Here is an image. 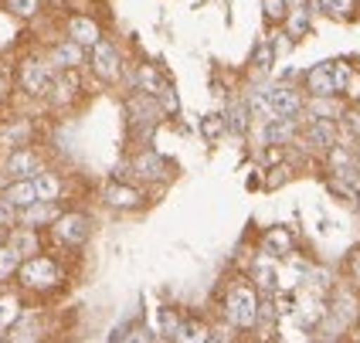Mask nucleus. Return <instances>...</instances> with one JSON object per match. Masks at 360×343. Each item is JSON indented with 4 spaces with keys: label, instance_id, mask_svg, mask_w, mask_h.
<instances>
[{
    "label": "nucleus",
    "instance_id": "7ed1b4c3",
    "mask_svg": "<svg viewBox=\"0 0 360 343\" xmlns=\"http://www.w3.org/2000/svg\"><path fill=\"white\" fill-rule=\"evenodd\" d=\"M255 105H259L269 119H296L302 109H306L302 96L292 89V85H272V89H265L262 99H255Z\"/></svg>",
    "mask_w": 360,
    "mask_h": 343
},
{
    "label": "nucleus",
    "instance_id": "c756f323",
    "mask_svg": "<svg viewBox=\"0 0 360 343\" xmlns=\"http://www.w3.org/2000/svg\"><path fill=\"white\" fill-rule=\"evenodd\" d=\"M20 259L14 248H7V245H0V283H7L11 276H18V268H20Z\"/></svg>",
    "mask_w": 360,
    "mask_h": 343
},
{
    "label": "nucleus",
    "instance_id": "423d86ee",
    "mask_svg": "<svg viewBox=\"0 0 360 343\" xmlns=\"http://www.w3.org/2000/svg\"><path fill=\"white\" fill-rule=\"evenodd\" d=\"M44 153L34 146H24V150H11L0 157V177L7 181H34L41 170H44Z\"/></svg>",
    "mask_w": 360,
    "mask_h": 343
},
{
    "label": "nucleus",
    "instance_id": "dca6fc26",
    "mask_svg": "<svg viewBox=\"0 0 360 343\" xmlns=\"http://www.w3.org/2000/svg\"><path fill=\"white\" fill-rule=\"evenodd\" d=\"M306 92H309L313 99H326V96H337V85H333V68H330V61H323V65H313V68L306 72Z\"/></svg>",
    "mask_w": 360,
    "mask_h": 343
},
{
    "label": "nucleus",
    "instance_id": "ddd939ff",
    "mask_svg": "<svg viewBox=\"0 0 360 343\" xmlns=\"http://www.w3.org/2000/svg\"><path fill=\"white\" fill-rule=\"evenodd\" d=\"M4 245L14 248L20 259H34V255H41V231L38 228H24V224H18V228H11V231L4 235Z\"/></svg>",
    "mask_w": 360,
    "mask_h": 343
},
{
    "label": "nucleus",
    "instance_id": "6e6552de",
    "mask_svg": "<svg viewBox=\"0 0 360 343\" xmlns=\"http://www.w3.org/2000/svg\"><path fill=\"white\" fill-rule=\"evenodd\" d=\"M126 167L133 170L126 181H133V183H160L163 177H170V163L163 160L157 150H140V153H133V157L126 160Z\"/></svg>",
    "mask_w": 360,
    "mask_h": 343
},
{
    "label": "nucleus",
    "instance_id": "e433bc0d",
    "mask_svg": "<svg viewBox=\"0 0 360 343\" xmlns=\"http://www.w3.org/2000/svg\"><path fill=\"white\" fill-rule=\"evenodd\" d=\"M126 343H153V337H150L146 330H133V333H129V340H126Z\"/></svg>",
    "mask_w": 360,
    "mask_h": 343
},
{
    "label": "nucleus",
    "instance_id": "412c9836",
    "mask_svg": "<svg viewBox=\"0 0 360 343\" xmlns=\"http://www.w3.org/2000/svg\"><path fill=\"white\" fill-rule=\"evenodd\" d=\"M34 190H38V201H61V194H65V177H61L58 170L44 167L38 177H34Z\"/></svg>",
    "mask_w": 360,
    "mask_h": 343
},
{
    "label": "nucleus",
    "instance_id": "ea45409f",
    "mask_svg": "<svg viewBox=\"0 0 360 343\" xmlns=\"http://www.w3.org/2000/svg\"><path fill=\"white\" fill-rule=\"evenodd\" d=\"M0 245H4V228H0Z\"/></svg>",
    "mask_w": 360,
    "mask_h": 343
},
{
    "label": "nucleus",
    "instance_id": "4c0bfd02",
    "mask_svg": "<svg viewBox=\"0 0 360 343\" xmlns=\"http://www.w3.org/2000/svg\"><path fill=\"white\" fill-rule=\"evenodd\" d=\"M207 343H224V337H214V333H211V337H207Z\"/></svg>",
    "mask_w": 360,
    "mask_h": 343
},
{
    "label": "nucleus",
    "instance_id": "20e7f679",
    "mask_svg": "<svg viewBox=\"0 0 360 343\" xmlns=\"http://www.w3.org/2000/svg\"><path fill=\"white\" fill-rule=\"evenodd\" d=\"M55 75H58L55 65L48 58H38V55H27V58H20V65H18V85L27 92V96H34V99H41V96L51 92Z\"/></svg>",
    "mask_w": 360,
    "mask_h": 343
},
{
    "label": "nucleus",
    "instance_id": "393cba45",
    "mask_svg": "<svg viewBox=\"0 0 360 343\" xmlns=\"http://www.w3.org/2000/svg\"><path fill=\"white\" fill-rule=\"evenodd\" d=\"M309 119H330V122H337L347 112L340 102H337V96H326V99H309Z\"/></svg>",
    "mask_w": 360,
    "mask_h": 343
},
{
    "label": "nucleus",
    "instance_id": "a19ab883",
    "mask_svg": "<svg viewBox=\"0 0 360 343\" xmlns=\"http://www.w3.org/2000/svg\"><path fill=\"white\" fill-rule=\"evenodd\" d=\"M357 167H360V146H357Z\"/></svg>",
    "mask_w": 360,
    "mask_h": 343
},
{
    "label": "nucleus",
    "instance_id": "6ab92c4d",
    "mask_svg": "<svg viewBox=\"0 0 360 343\" xmlns=\"http://www.w3.org/2000/svg\"><path fill=\"white\" fill-rule=\"evenodd\" d=\"M330 68H333V85H337V96H350V99H357L360 96V72L354 65H347V61H330Z\"/></svg>",
    "mask_w": 360,
    "mask_h": 343
},
{
    "label": "nucleus",
    "instance_id": "0eeeda50",
    "mask_svg": "<svg viewBox=\"0 0 360 343\" xmlns=\"http://www.w3.org/2000/svg\"><path fill=\"white\" fill-rule=\"evenodd\" d=\"M102 201L116 211H143L150 204V194L143 190V183H133V181H109L102 187Z\"/></svg>",
    "mask_w": 360,
    "mask_h": 343
},
{
    "label": "nucleus",
    "instance_id": "aec40b11",
    "mask_svg": "<svg viewBox=\"0 0 360 343\" xmlns=\"http://www.w3.org/2000/svg\"><path fill=\"white\" fill-rule=\"evenodd\" d=\"M7 340L11 343H38L41 340V316L38 313H31V309H24L20 320L11 326Z\"/></svg>",
    "mask_w": 360,
    "mask_h": 343
},
{
    "label": "nucleus",
    "instance_id": "7c9ffc66",
    "mask_svg": "<svg viewBox=\"0 0 360 343\" xmlns=\"http://www.w3.org/2000/svg\"><path fill=\"white\" fill-rule=\"evenodd\" d=\"M224 129H228V119H224L221 112H214V116H204V122H200L204 140H221V136H224Z\"/></svg>",
    "mask_w": 360,
    "mask_h": 343
},
{
    "label": "nucleus",
    "instance_id": "58836bf2",
    "mask_svg": "<svg viewBox=\"0 0 360 343\" xmlns=\"http://www.w3.org/2000/svg\"><path fill=\"white\" fill-rule=\"evenodd\" d=\"M285 4H289V7H302L306 0H285Z\"/></svg>",
    "mask_w": 360,
    "mask_h": 343
},
{
    "label": "nucleus",
    "instance_id": "72a5a7b5",
    "mask_svg": "<svg viewBox=\"0 0 360 343\" xmlns=\"http://www.w3.org/2000/svg\"><path fill=\"white\" fill-rule=\"evenodd\" d=\"M347 279L360 289V248H354V252L347 255Z\"/></svg>",
    "mask_w": 360,
    "mask_h": 343
},
{
    "label": "nucleus",
    "instance_id": "f03ea898",
    "mask_svg": "<svg viewBox=\"0 0 360 343\" xmlns=\"http://www.w3.org/2000/svg\"><path fill=\"white\" fill-rule=\"evenodd\" d=\"M259 292H255V285L252 283H235L228 289V296H224V320L235 326V330H252V326L259 323Z\"/></svg>",
    "mask_w": 360,
    "mask_h": 343
},
{
    "label": "nucleus",
    "instance_id": "cd10ccee",
    "mask_svg": "<svg viewBox=\"0 0 360 343\" xmlns=\"http://www.w3.org/2000/svg\"><path fill=\"white\" fill-rule=\"evenodd\" d=\"M313 7H323L326 14H333L340 20H350L357 14V0H313Z\"/></svg>",
    "mask_w": 360,
    "mask_h": 343
},
{
    "label": "nucleus",
    "instance_id": "4be33fe9",
    "mask_svg": "<svg viewBox=\"0 0 360 343\" xmlns=\"http://www.w3.org/2000/svg\"><path fill=\"white\" fill-rule=\"evenodd\" d=\"M262 245H265V252H269V255H276V259H285V255H292V248H296V238H292V231H289V228L276 224V228H269V231H265Z\"/></svg>",
    "mask_w": 360,
    "mask_h": 343
},
{
    "label": "nucleus",
    "instance_id": "bb28decb",
    "mask_svg": "<svg viewBox=\"0 0 360 343\" xmlns=\"http://www.w3.org/2000/svg\"><path fill=\"white\" fill-rule=\"evenodd\" d=\"M309 11L306 7H289V14H285V31H289V38H302V34H309Z\"/></svg>",
    "mask_w": 360,
    "mask_h": 343
},
{
    "label": "nucleus",
    "instance_id": "2eb2a0df",
    "mask_svg": "<svg viewBox=\"0 0 360 343\" xmlns=\"http://www.w3.org/2000/svg\"><path fill=\"white\" fill-rule=\"evenodd\" d=\"M306 143L313 146V150H333L337 143H340V126L330 119H309L306 122Z\"/></svg>",
    "mask_w": 360,
    "mask_h": 343
},
{
    "label": "nucleus",
    "instance_id": "c85d7f7f",
    "mask_svg": "<svg viewBox=\"0 0 360 343\" xmlns=\"http://www.w3.org/2000/svg\"><path fill=\"white\" fill-rule=\"evenodd\" d=\"M4 11L18 20H31V18H38L41 0H4Z\"/></svg>",
    "mask_w": 360,
    "mask_h": 343
},
{
    "label": "nucleus",
    "instance_id": "c9c22d12",
    "mask_svg": "<svg viewBox=\"0 0 360 343\" xmlns=\"http://www.w3.org/2000/svg\"><path fill=\"white\" fill-rule=\"evenodd\" d=\"M14 218H18V214H14V211H11V207H7V204L0 201V228H7V224L14 221Z\"/></svg>",
    "mask_w": 360,
    "mask_h": 343
},
{
    "label": "nucleus",
    "instance_id": "39448f33",
    "mask_svg": "<svg viewBox=\"0 0 360 343\" xmlns=\"http://www.w3.org/2000/svg\"><path fill=\"white\" fill-rule=\"evenodd\" d=\"M51 231V238L61 245V248H82V245L92 238V218L79 211V207H72V211H61L58 221L48 228Z\"/></svg>",
    "mask_w": 360,
    "mask_h": 343
},
{
    "label": "nucleus",
    "instance_id": "b1692460",
    "mask_svg": "<svg viewBox=\"0 0 360 343\" xmlns=\"http://www.w3.org/2000/svg\"><path fill=\"white\" fill-rule=\"evenodd\" d=\"M20 313H24V306L14 292H0V337L4 333H11V326L20 320Z\"/></svg>",
    "mask_w": 360,
    "mask_h": 343
},
{
    "label": "nucleus",
    "instance_id": "f257e3e1",
    "mask_svg": "<svg viewBox=\"0 0 360 343\" xmlns=\"http://www.w3.org/2000/svg\"><path fill=\"white\" fill-rule=\"evenodd\" d=\"M18 279L27 292H55L65 283V268L55 255H34V259H24L18 268Z\"/></svg>",
    "mask_w": 360,
    "mask_h": 343
},
{
    "label": "nucleus",
    "instance_id": "9d476101",
    "mask_svg": "<svg viewBox=\"0 0 360 343\" xmlns=\"http://www.w3.org/2000/svg\"><path fill=\"white\" fill-rule=\"evenodd\" d=\"M24 146H34V122L27 119V116L0 119V153L24 150Z\"/></svg>",
    "mask_w": 360,
    "mask_h": 343
},
{
    "label": "nucleus",
    "instance_id": "9b49d317",
    "mask_svg": "<svg viewBox=\"0 0 360 343\" xmlns=\"http://www.w3.org/2000/svg\"><path fill=\"white\" fill-rule=\"evenodd\" d=\"M0 201L7 204L14 214H20L24 207L38 204V190H34V181H7L0 187Z\"/></svg>",
    "mask_w": 360,
    "mask_h": 343
},
{
    "label": "nucleus",
    "instance_id": "473e14b6",
    "mask_svg": "<svg viewBox=\"0 0 360 343\" xmlns=\"http://www.w3.org/2000/svg\"><path fill=\"white\" fill-rule=\"evenodd\" d=\"M340 129L347 133V140H360V116H357V112H343V116H340Z\"/></svg>",
    "mask_w": 360,
    "mask_h": 343
},
{
    "label": "nucleus",
    "instance_id": "2f4dec72",
    "mask_svg": "<svg viewBox=\"0 0 360 343\" xmlns=\"http://www.w3.org/2000/svg\"><path fill=\"white\" fill-rule=\"evenodd\" d=\"M262 11H265V20L279 24V20H285V14H289V4H285V0H262Z\"/></svg>",
    "mask_w": 360,
    "mask_h": 343
},
{
    "label": "nucleus",
    "instance_id": "4468645a",
    "mask_svg": "<svg viewBox=\"0 0 360 343\" xmlns=\"http://www.w3.org/2000/svg\"><path fill=\"white\" fill-rule=\"evenodd\" d=\"M48 61L55 65V72H79L82 65H85V48L75 44V41H58L48 51Z\"/></svg>",
    "mask_w": 360,
    "mask_h": 343
},
{
    "label": "nucleus",
    "instance_id": "f704fd0d",
    "mask_svg": "<svg viewBox=\"0 0 360 343\" xmlns=\"http://www.w3.org/2000/svg\"><path fill=\"white\" fill-rule=\"evenodd\" d=\"M11 72H7V65H0V102L7 99V92H11Z\"/></svg>",
    "mask_w": 360,
    "mask_h": 343
},
{
    "label": "nucleus",
    "instance_id": "f8f14e48",
    "mask_svg": "<svg viewBox=\"0 0 360 343\" xmlns=\"http://www.w3.org/2000/svg\"><path fill=\"white\" fill-rule=\"evenodd\" d=\"M65 211L61 207V201H38L31 204V207H24L18 214V224H24V228H51V224L58 221V214Z\"/></svg>",
    "mask_w": 360,
    "mask_h": 343
},
{
    "label": "nucleus",
    "instance_id": "1a4fd4ad",
    "mask_svg": "<svg viewBox=\"0 0 360 343\" xmlns=\"http://www.w3.org/2000/svg\"><path fill=\"white\" fill-rule=\"evenodd\" d=\"M92 75L99 82H105V85H112V82L122 79V58L112 41H99V44L92 48Z\"/></svg>",
    "mask_w": 360,
    "mask_h": 343
},
{
    "label": "nucleus",
    "instance_id": "5701e85b",
    "mask_svg": "<svg viewBox=\"0 0 360 343\" xmlns=\"http://www.w3.org/2000/svg\"><path fill=\"white\" fill-rule=\"evenodd\" d=\"M207 337H211V330H207L204 320H198V316H184L177 326V333H174V343H207Z\"/></svg>",
    "mask_w": 360,
    "mask_h": 343
},
{
    "label": "nucleus",
    "instance_id": "a878e982",
    "mask_svg": "<svg viewBox=\"0 0 360 343\" xmlns=\"http://www.w3.org/2000/svg\"><path fill=\"white\" fill-rule=\"evenodd\" d=\"M326 167H330V174H340V170H350V167H357V150H350V146H333V150H326Z\"/></svg>",
    "mask_w": 360,
    "mask_h": 343
},
{
    "label": "nucleus",
    "instance_id": "a211bd4d",
    "mask_svg": "<svg viewBox=\"0 0 360 343\" xmlns=\"http://www.w3.org/2000/svg\"><path fill=\"white\" fill-rule=\"evenodd\" d=\"M300 136V119H269L262 126V140L269 146H285Z\"/></svg>",
    "mask_w": 360,
    "mask_h": 343
},
{
    "label": "nucleus",
    "instance_id": "f3484780",
    "mask_svg": "<svg viewBox=\"0 0 360 343\" xmlns=\"http://www.w3.org/2000/svg\"><path fill=\"white\" fill-rule=\"evenodd\" d=\"M68 41H75L82 48H96L102 41V27L92 18L75 14V18H68Z\"/></svg>",
    "mask_w": 360,
    "mask_h": 343
}]
</instances>
